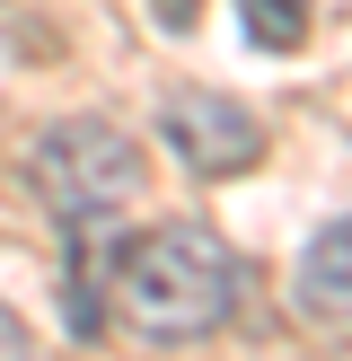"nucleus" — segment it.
Instances as JSON below:
<instances>
[{
	"label": "nucleus",
	"mask_w": 352,
	"mask_h": 361,
	"mask_svg": "<svg viewBox=\"0 0 352 361\" xmlns=\"http://www.w3.org/2000/svg\"><path fill=\"white\" fill-rule=\"evenodd\" d=\"M115 256H123V238L115 229H97V221H70V282H62V300H70V335H97V300L115 291Z\"/></svg>",
	"instance_id": "39448f33"
},
{
	"label": "nucleus",
	"mask_w": 352,
	"mask_h": 361,
	"mask_svg": "<svg viewBox=\"0 0 352 361\" xmlns=\"http://www.w3.org/2000/svg\"><path fill=\"white\" fill-rule=\"evenodd\" d=\"M0 361H35V335H27V317L0 300Z\"/></svg>",
	"instance_id": "0eeeda50"
},
{
	"label": "nucleus",
	"mask_w": 352,
	"mask_h": 361,
	"mask_svg": "<svg viewBox=\"0 0 352 361\" xmlns=\"http://www.w3.org/2000/svg\"><path fill=\"white\" fill-rule=\"evenodd\" d=\"M158 18H168L176 35H185V27H194V0H158Z\"/></svg>",
	"instance_id": "6e6552de"
},
{
	"label": "nucleus",
	"mask_w": 352,
	"mask_h": 361,
	"mask_svg": "<svg viewBox=\"0 0 352 361\" xmlns=\"http://www.w3.org/2000/svg\"><path fill=\"white\" fill-rule=\"evenodd\" d=\"M291 291H299V317H334V326L352 317V221H334V229L308 238Z\"/></svg>",
	"instance_id": "20e7f679"
},
{
	"label": "nucleus",
	"mask_w": 352,
	"mask_h": 361,
	"mask_svg": "<svg viewBox=\"0 0 352 361\" xmlns=\"http://www.w3.org/2000/svg\"><path fill=\"white\" fill-rule=\"evenodd\" d=\"M238 27L264 53H299L308 44V0H238Z\"/></svg>",
	"instance_id": "423d86ee"
},
{
	"label": "nucleus",
	"mask_w": 352,
	"mask_h": 361,
	"mask_svg": "<svg viewBox=\"0 0 352 361\" xmlns=\"http://www.w3.org/2000/svg\"><path fill=\"white\" fill-rule=\"evenodd\" d=\"M238 300H246V264L211 221H158L141 238H123V256H115V309L150 344L220 335L238 317Z\"/></svg>",
	"instance_id": "f257e3e1"
},
{
	"label": "nucleus",
	"mask_w": 352,
	"mask_h": 361,
	"mask_svg": "<svg viewBox=\"0 0 352 361\" xmlns=\"http://www.w3.org/2000/svg\"><path fill=\"white\" fill-rule=\"evenodd\" d=\"M158 141H168L194 176H238V168H256L264 123L246 115L238 97H220V88H168V106H158Z\"/></svg>",
	"instance_id": "7ed1b4c3"
},
{
	"label": "nucleus",
	"mask_w": 352,
	"mask_h": 361,
	"mask_svg": "<svg viewBox=\"0 0 352 361\" xmlns=\"http://www.w3.org/2000/svg\"><path fill=\"white\" fill-rule=\"evenodd\" d=\"M27 185H35V203H44L53 221H106V212H123L150 185V159L106 115H70V123H53V133H35Z\"/></svg>",
	"instance_id": "f03ea898"
}]
</instances>
